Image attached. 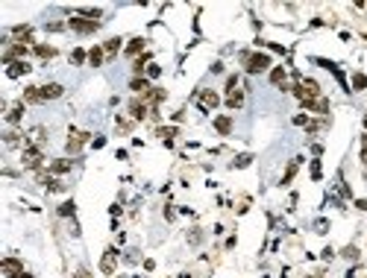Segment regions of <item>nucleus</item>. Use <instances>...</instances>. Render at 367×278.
Segmentation results:
<instances>
[{"instance_id": "72a5a7b5", "label": "nucleus", "mask_w": 367, "mask_h": 278, "mask_svg": "<svg viewBox=\"0 0 367 278\" xmlns=\"http://www.w3.org/2000/svg\"><path fill=\"white\" fill-rule=\"evenodd\" d=\"M188 240H191V243H200V240H203L200 228H194V231H191V234H188Z\"/></svg>"}, {"instance_id": "a878e982", "label": "nucleus", "mask_w": 367, "mask_h": 278, "mask_svg": "<svg viewBox=\"0 0 367 278\" xmlns=\"http://www.w3.org/2000/svg\"><path fill=\"white\" fill-rule=\"evenodd\" d=\"M341 258H347V261H359V249H356V246H347L344 252H341Z\"/></svg>"}, {"instance_id": "ddd939ff", "label": "nucleus", "mask_w": 367, "mask_h": 278, "mask_svg": "<svg viewBox=\"0 0 367 278\" xmlns=\"http://www.w3.org/2000/svg\"><path fill=\"white\" fill-rule=\"evenodd\" d=\"M130 88H133V91L138 94V97H141V100H144V97H147V94L153 91V88H150V85H147V79H141V76H135L133 82H130Z\"/></svg>"}, {"instance_id": "bb28decb", "label": "nucleus", "mask_w": 367, "mask_h": 278, "mask_svg": "<svg viewBox=\"0 0 367 278\" xmlns=\"http://www.w3.org/2000/svg\"><path fill=\"white\" fill-rule=\"evenodd\" d=\"M21 144V135L18 132H6V147H18Z\"/></svg>"}, {"instance_id": "f704fd0d", "label": "nucleus", "mask_w": 367, "mask_h": 278, "mask_svg": "<svg viewBox=\"0 0 367 278\" xmlns=\"http://www.w3.org/2000/svg\"><path fill=\"white\" fill-rule=\"evenodd\" d=\"M144 64H147V56H141V59H135V73H141V70H144Z\"/></svg>"}, {"instance_id": "9d476101", "label": "nucleus", "mask_w": 367, "mask_h": 278, "mask_svg": "<svg viewBox=\"0 0 367 278\" xmlns=\"http://www.w3.org/2000/svg\"><path fill=\"white\" fill-rule=\"evenodd\" d=\"M130 114H133V120H144V117H150V106L144 100H133L130 103Z\"/></svg>"}, {"instance_id": "c9c22d12", "label": "nucleus", "mask_w": 367, "mask_h": 278, "mask_svg": "<svg viewBox=\"0 0 367 278\" xmlns=\"http://www.w3.org/2000/svg\"><path fill=\"white\" fill-rule=\"evenodd\" d=\"M362 161H365V167H367V135L362 138Z\"/></svg>"}, {"instance_id": "f03ea898", "label": "nucleus", "mask_w": 367, "mask_h": 278, "mask_svg": "<svg viewBox=\"0 0 367 278\" xmlns=\"http://www.w3.org/2000/svg\"><path fill=\"white\" fill-rule=\"evenodd\" d=\"M68 27L73 32H82V35H91V32L100 30V21H88V18H82V15H73L71 21H68Z\"/></svg>"}, {"instance_id": "423d86ee", "label": "nucleus", "mask_w": 367, "mask_h": 278, "mask_svg": "<svg viewBox=\"0 0 367 278\" xmlns=\"http://www.w3.org/2000/svg\"><path fill=\"white\" fill-rule=\"evenodd\" d=\"M24 56H27V44L24 41H15V44H9L6 47V53H3V59L12 64V62H24Z\"/></svg>"}, {"instance_id": "f257e3e1", "label": "nucleus", "mask_w": 367, "mask_h": 278, "mask_svg": "<svg viewBox=\"0 0 367 278\" xmlns=\"http://www.w3.org/2000/svg\"><path fill=\"white\" fill-rule=\"evenodd\" d=\"M241 62L247 67V73H262V70L270 67V59L265 53H241Z\"/></svg>"}, {"instance_id": "412c9836", "label": "nucleus", "mask_w": 367, "mask_h": 278, "mask_svg": "<svg viewBox=\"0 0 367 278\" xmlns=\"http://www.w3.org/2000/svg\"><path fill=\"white\" fill-rule=\"evenodd\" d=\"M30 70V64L27 62H12L9 64V76H21V73H27Z\"/></svg>"}, {"instance_id": "39448f33", "label": "nucleus", "mask_w": 367, "mask_h": 278, "mask_svg": "<svg viewBox=\"0 0 367 278\" xmlns=\"http://www.w3.org/2000/svg\"><path fill=\"white\" fill-rule=\"evenodd\" d=\"M218 103H220V97H218L215 91H209V88L197 94V106H200V111H215V109H218Z\"/></svg>"}, {"instance_id": "e433bc0d", "label": "nucleus", "mask_w": 367, "mask_h": 278, "mask_svg": "<svg viewBox=\"0 0 367 278\" xmlns=\"http://www.w3.org/2000/svg\"><path fill=\"white\" fill-rule=\"evenodd\" d=\"M311 176H314V179H320V164H317V161L311 164Z\"/></svg>"}, {"instance_id": "1a4fd4ad", "label": "nucleus", "mask_w": 367, "mask_h": 278, "mask_svg": "<svg viewBox=\"0 0 367 278\" xmlns=\"http://www.w3.org/2000/svg\"><path fill=\"white\" fill-rule=\"evenodd\" d=\"M88 138H91V135H88V132H71V138H68V153L73 155V153H79V150H82V147H85V141H88Z\"/></svg>"}, {"instance_id": "0eeeda50", "label": "nucleus", "mask_w": 367, "mask_h": 278, "mask_svg": "<svg viewBox=\"0 0 367 278\" xmlns=\"http://www.w3.org/2000/svg\"><path fill=\"white\" fill-rule=\"evenodd\" d=\"M3 273H6V278H24L27 273H24V264L18 261V258H6L3 261Z\"/></svg>"}, {"instance_id": "9b49d317", "label": "nucleus", "mask_w": 367, "mask_h": 278, "mask_svg": "<svg viewBox=\"0 0 367 278\" xmlns=\"http://www.w3.org/2000/svg\"><path fill=\"white\" fill-rule=\"evenodd\" d=\"M300 103L308 111H317V114H326V111H329V103H326L323 97H317V100H300Z\"/></svg>"}, {"instance_id": "7c9ffc66", "label": "nucleus", "mask_w": 367, "mask_h": 278, "mask_svg": "<svg viewBox=\"0 0 367 278\" xmlns=\"http://www.w3.org/2000/svg\"><path fill=\"white\" fill-rule=\"evenodd\" d=\"M159 138H165L167 144H170V138H173V129H170V126H162V129H159Z\"/></svg>"}, {"instance_id": "aec40b11", "label": "nucleus", "mask_w": 367, "mask_h": 278, "mask_svg": "<svg viewBox=\"0 0 367 278\" xmlns=\"http://www.w3.org/2000/svg\"><path fill=\"white\" fill-rule=\"evenodd\" d=\"M21 114H24V103H15V106L9 109L6 120H9V123H18V120H21Z\"/></svg>"}, {"instance_id": "2eb2a0df", "label": "nucleus", "mask_w": 367, "mask_h": 278, "mask_svg": "<svg viewBox=\"0 0 367 278\" xmlns=\"http://www.w3.org/2000/svg\"><path fill=\"white\" fill-rule=\"evenodd\" d=\"M71 167H73V161H68V158H56V161L50 164V173H59V176H62V173L71 170Z\"/></svg>"}, {"instance_id": "a211bd4d", "label": "nucleus", "mask_w": 367, "mask_h": 278, "mask_svg": "<svg viewBox=\"0 0 367 278\" xmlns=\"http://www.w3.org/2000/svg\"><path fill=\"white\" fill-rule=\"evenodd\" d=\"M24 103H44L41 100V88H35V85L24 88Z\"/></svg>"}, {"instance_id": "6e6552de", "label": "nucleus", "mask_w": 367, "mask_h": 278, "mask_svg": "<svg viewBox=\"0 0 367 278\" xmlns=\"http://www.w3.org/2000/svg\"><path fill=\"white\" fill-rule=\"evenodd\" d=\"M41 161H44V158H41V150H38V147H27V150H24V167H27V170H38Z\"/></svg>"}, {"instance_id": "393cba45", "label": "nucleus", "mask_w": 367, "mask_h": 278, "mask_svg": "<svg viewBox=\"0 0 367 278\" xmlns=\"http://www.w3.org/2000/svg\"><path fill=\"white\" fill-rule=\"evenodd\" d=\"M115 123H118V129H121V132H133L135 120H130V117H124V114H118V120H115Z\"/></svg>"}, {"instance_id": "473e14b6", "label": "nucleus", "mask_w": 367, "mask_h": 278, "mask_svg": "<svg viewBox=\"0 0 367 278\" xmlns=\"http://www.w3.org/2000/svg\"><path fill=\"white\" fill-rule=\"evenodd\" d=\"M247 164H250V155H238L235 158V167H247Z\"/></svg>"}, {"instance_id": "4be33fe9", "label": "nucleus", "mask_w": 367, "mask_h": 278, "mask_svg": "<svg viewBox=\"0 0 367 278\" xmlns=\"http://www.w3.org/2000/svg\"><path fill=\"white\" fill-rule=\"evenodd\" d=\"M35 53H38L41 59H53V56H56V47H47V44H35Z\"/></svg>"}, {"instance_id": "cd10ccee", "label": "nucleus", "mask_w": 367, "mask_h": 278, "mask_svg": "<svg viewBox=\"0 0 367 278\" xmlns=\"http://www.w3.org/2000/svg\"><path fill=\"white\" fill-rule=\"evenodd\" d=\"M73 208H76L73 202H62V205H59V214H62V217H73Z\"/></svg>"}, {"instance_id": "7ed1b4c3", "label": "nucleus", "mask_w": 367, "mask_h": 278, "mask_svg": "<svg viewBox=\"0 0 367 278\" xmlns=\"http://www.w3.org/2000/svg\"><path fill=\"white\" fill-rule=\"evenodd\" d=\"M226 106L229 109H241L244 106V94H241V88H238V76H229L226 79Z\"/></svg>"}, {"instance_id": "c756f323", "label": "nucleus", "mask_w": 367, "mask_h": 278, "mask_svg": "<svg viewBox=\"0 0 367 278\" xmlns=\"http://www.w3.org/2000/svg\"><path fill=\"white\" fill-rule=\"evenodd\" d=\"M353 88H356V91H359V88H367V76L356 73V76H353Z\"/></svg>"}, {"instance_id": "dca6fc26", "label": "nucleus", "mask_w": 367, "mask_h": 278, "mask_svg": "<svg viewBox=\"0 0 367 278\" xmlns=\"http://www.w3.org/2000/svg\"><path fill=\"white\" fill-rule=\"evenodd\" d=\"M215 129H218L220 135H229V132H232V117H226V114H220V117L215 120Z\"/></svg>"}, {"instance_id": "ea45409f", "label": "nucleus", "mask_w": 367, "mask_h": 278, "mask_svg": "<svg viewBox=\"0 0 367 278\" xmlns=\"http://www.w3.org/2000/svg\"><path fill=\"white\" fill-rule=\"evenodd\" d=\"M365 129H367V120H365Z\"/></svg>"}, {"instance_id": "4c0bfd02", "label": "nucleus", "mask_w": 367, "mask_h": 278, "mask_svg": "<svg viewBox=\"0 0 367 278\" xmlns=\"http://www.w3.org/2000/svg\"><path fill=\"white\" fill-rule=\"evenodd\" d=\"M73 278H91V273H88V270H76V273H73Z\"/></svg>"}, {"instance_id": "f8f14e48", "label": "nucleus", "mask_w": 367, "mask_h": 278, "mask_svg": "<svg viewBox=\"0 0 367 278\" xmlns=\"http://www.w3.org/2000/svg\"><path fill=\"white\" fill-rule=\"evenodd\" d=\"M65 88L59 85V82H47L44 88H41V100H56V97H62Z\"/></svg>"}, {"instance_id": "4468645a", "label": "nucleus", "mask_w": 367, "mask_h": 278, "mask_svg": "<svg viewBox=\"0 0 367 278\" xmlns=\"http://www.w3.org/2000/svg\"><path fill=\"white\" fill-rule=\"evenodd\" d=\"M300 161L302 158H291V164H288V170H285V176H282V185H291V179H294L297 170H300Z\"/></svg>"}, {"instance_id": "f3484780", "label": "nucleus", "mask_w": 367, "mask_h": 278, "mask_svg": "<svg viewBox=\"0 0 367 278\" xmlns=\"http://www.w3.org/2000/svg\"><path fill=\"white\" fill-rule=\"evenodd\" d=\"M103 59H106V53H103V47H91L88 50V62H91V67H100Z\"/></svg>"}, {"instance_id": "c85d7f7f", "label": "nucleus", "mask_w": 367, "mask_h": 278, "mask_svg": "<svg viewBox=\"0 0 367 278\" xmlns=\"http://www.w3.org/2000/svg\"><path fill=\"white\" fill-rule=\"evenodd\" d=\"M85 59H88V56H85V50H73V53H71V62H73V64H82Z\"/></svg>"}, {"instance_id": "b1692460", "label": "nucleus", "mask_w": 367, "mask_h": 278, "mask_svg": "<svg viewBox=\"0 0 367 278\" xmlns=\"http://www.w3.org/2000/svg\"><path fill=\"white\" fill-rule=\"evenodd\" d=\"M144 44H147L144 38H133V41H130V47H127V53H130V56H138V53L144 50Z\"/></svg>"}, {"instance_id": "6ab92c4d", "label": "nucleus", "mask_w": 367, "mask_h": 278, "mask_svg": "<svg viewBox=\"0 0 367 278\" xmlns=\"http://www.w3.org/2000/svg\"><path fill=\"white\" fill-rule=\"evenodd\" d=\"M121 44H124L121 38H109V41L103 44V53H106V56H115V53L121 50Z\"/></svg>"}, {"instance_id": "58836bf2", "label": "nucleus", "mask_w": 367, "mask_h": 278, "mask_svg": "<svg viewBox=\"0 0 367 278\" xmlns=\"http://www.w3.org/2000/svg\"><path fill=\"white\" fill-rule=\"evenodd\" d=\"M47 30H50V32H59V30H65V24H47Z\"/></svg>"}, {"instance_id": "2f4dec72", "label": "nucleus", "mask_w": 367, "mask_h": 278, "mask_svg": "<svg viewBox=\"0 0 367 278\" xmlns=\"http://www.w3.org/2000/svg\"><path fill=\"white\" fill-rule=\"evenodd\" d=\"M159 73H162V67H159V64H147V76H150V79H156Z\"/></svg>"}, {"instance_id": "5701e85b", "label": "nucleus", "mask_w": 367, "mask_h": 278, "mask_svg": "<svg viewBox=\"0 0 367 278\" xmlns=\"http://www.w3.org/2000/svg\"><path fill=\"white\" fill-rule=\"evenodd\" d=\"M270 82L273 85H285V67H273L270 70Z\"/></svg>"}, {"instance_id": "20e7f679", "label": "nucleus", "mask_w": 367, "mask_h": 278, "mask_svg": "<svg viewBox=\"0 0 367 278\" xmlns=\"http://www.w3.org/2000/svg\"><path fill=\"white\" fill-rule=\"evenodd\" d=\"M115 270H118V249L109 246L100 258V273L103 276H115Z\"/></svg>"}]
</instances>
